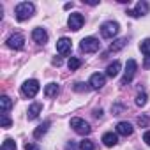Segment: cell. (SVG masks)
I'll return each mask as SVG.
<instances>
[{
  "mask_svg": "<svg viewBox=\"0 0 150 150\" xmlns=\"http://www.w3.org/2000/svg\"><path fill=\"white\" fill-rule=\"evenodd\" d=\"M125 44H127V39H117L110 44V51H120Z\"/></svg>",
  "mask_w": 150,
  "mask_h": 150,
  "instance_id": "cell-21",
  "label": "cell"
},
{
  "mask_svg": "<svg viewBox=\"0 0 150 150\" xmlns=\"http://www.w3.org/2000/svg\"><path fill=\"white\" fill-rule=\"evenodd\" d=\"M80 48H81V51H85V53H96V51L101 48V42H99V39H96V37H85V39H81Z\"/></svg>",
  "mask_w": 150,
  "mask_h": 150,
  "instance_id": "cell-6",
  "label": "cell"
},
{
  "mask_svg": "<svg viewBox=\"0 0 150 150\" xmlns=\"http://www.w3.org/2000/svg\"><path fill=\"white\" fill-rule=\"evenodd\" d=\"M120 62L118 60H115V62H111L108 67H106V76H110V78H115V76H118V72H120Z\"/></svg>",
  "mask_w": 150,
  "mask_h": 150,
  "instance_id": "cell-16",
  "label": "cell"
},
{
  "mask_svg": "<svg viewBox=\"0 0 150 150\" xmlns=\"http://www.w3.org/2000/svg\"><path fill=\"white\" fill-rule=\"evenodd\" d=\"M134 131V127L129 124V122H118L117 124V134H122V136H131Z\"/></svg>",
  "mask_w": 150,
  "mask_h": 150,
  "instance_id": "cell-13",
  "label": "cell"
},
{
  "mask_svg": "<svg viewBox=\"0 0 150 150\" xmlns=\"http://www.w3.org/2000/svg\"><path fill=\"white\" fill-rule=\"evenodd\" d=\"M80 148H81V150H94L96 146H94V143H92L90 139H83V141L80 143Z\"/></svg>",
  "mask_w": 150,
  "mask_h": 150,
  "instance_id": "cell-25",
  "label": "cell"
},
{
  "mask_svg": "<svg viewBox=\"0 0 150 150\" xmlns=\"http://www.w3.org/2000/svg\"><path fill=\"white\" fill-rule=\"evenodd\" d=\"M41 111H42V104H41V103H34V104H30V108H28V111H27V117H28V120H34V118H37Z\"/></svg>",
  "mask_w": 150,
  "mask_h": 150,
  "instance_id": "cell-15",
  "label": "cell"
},
{
  "mask_svg": "<svg viewBox=\"0 0 150 150\" xmlns=\"http://www.w3.org/2000/svg\"><path fill=\"white\" fill-rule=\"evenodd\" d=\"M71 127L74 129V132H78L81 136H88L92 132V127L81 118H71Z\"/></svg>",
  "mask_w": 150,
  "mask_h": 150,
  "instance_id": "cell-3",
  "label": "cell"
},
{
  "mask_svg": "<svg viewBox=\"0 0 150 150\" xmlns=\"http://www.w3.org/2000/svg\"><path fill=\"white\" fill-rule=\"evenodd\" d=\"M136 124H138L139 127H146V125H148V118H146L145 115H139V117L136 118Z\"/></svg>",
  "mask_w": 150,
  "mask_h": 150,
  "instance_id": "cell-27",
  "label": "cell"
},
{
  "mask_svg": "<svg viewBox=\"0 0 150 150\" xmlns=\"http://www.w3.org/2000/svg\"><path fill=\"white\" fill-rule=\"evenodd\" d=\"M90 87L92 88H96V90H99V88H103L104 87V83H106V76L104 74H101V72H94L92 76H90Z\"/></svg>",
  "mask_w": 150,
  "mask_h": 150,
  "instance_id": "cell-11",
  "label": "cell"
},
{
  "mask_svg": "<svg viewBox=\"0 0 150 150\" xmlns=\"http://www.w3.org/2000/svg\"><path fill=\"white\" fill-rule=\"evenodd\" d=\"M136 104H138V106H145V104H146V94H145V92H143V94H138Z\"/></svg>",
  "mask_w": 150,
  "mask_h": 150,
  "instance_id": "cell-26",
  "label": "cell"
},
{
  "mask_svg": "<svg viewBox=\"0 0 150 150\" xmlns=\"http://www.w3.org/2000/svg\"><path fill=\"white\" fill-rule=\"evenodd\" d=\"M53 64H55V65H60V64H62V60H60V58H55V60H53Z\"/></svg>",
  "mask_w": 150,
  "mask_h": 150,
  "instance_id": "cell-31",
  "label": "cell"
},
{
  "mask_svg": "<svg viewBox=\"0 0 150 150\" xmlns=\"http://www.w3.org/2000/svg\"><path fill=\"white\" fill-rule=\"evenodd\" d=\"M7 46H9L11 50H21V48L25 46V37H23L21 34H14V35H11V37L7 39Z\"/></svg>",
  "mask_w": 150,
  "mask_h": 150,
  "instance_id": "cell-10",
  "label": "cell"
},
{
  "mask_svg": "<svg viewBox=\"0 0 150 150\" xmlns=\"http://www.w3.org/2000/svg\"><path fill=\"white\" fill-rule=\"evenodd\" d=\"M94 115H96L97 118H101V117H103V110H96V111H94Z\"/></svg>",
  "mask_w": 150,
  "mask_h": 150,
  "instance_id": "cell-30",
  "label": "cell"
},
{
  "mask_svg": "<svg viewBox=\"0 0 150 150\" xmlns=\"http://www.w3.org/2000/svg\"><path fill=\"white\" fill-rule=\"evenodd\" d=\"M148 11H150V6H148V2L141 0V2H138V4H136V9H134V11H127L125 14H129L131 18H139V16H145V14H148Z\"/></svg>",
  "mask_w": 150,
  "mask_h": 150,
  "instance_id": "cell-7",
  "label": "cell"
},
{
  "mask_svg": "<svg viewBox=\"0 0 150 150\" xmlns=\"http://www.w3.org/2000/svg\"><path fill=\"white\" fill-rule=\"evenodd\" d=\"M118 30H120V25H118L117 21H106V23H103V27H101V34H103V37H106V39H113V37L118 34Z\"/></svg>",
  "mask_w": 150,
  "mask_h": 150,
  "instance_id": "cell-5",
  "label": "cell"
},
{
  "mask_svg": "<svg viewBox=\"0 0 150 150\" xmlns=\"http://www.w3.org/2000/svg\"><path fill=\"white\" fill-rule=\"evenodd\" d=\"M83 23H85V18H83V14H80V13L71 14V16H69V21H67L69 28L74 30V32H78V30L83 27Z\"/></svg>",
  "mask_w": 150,
  "mask_h": 150,
  "instance_id": "cell-8",
  "label": "cell"
},
{
  "mask_svg": "<svg viewBox=\"0 0 150 150\" xmlns=\"http://www.w3.org/2000/svg\"><path fill=\"white\" fill-rule=\"evenodd\" d=\"M0 125H2L4 129H9V127L13 125V120L9 118L7 113H2V115H0Z\"/></svg>",
  "mask_w": 150,
  "mask_h": 150,
  "instance_id": "cell-23",
  "label": "cell"
},
{
  "mask_svg": "<svg viewBox=\"0 0 150 150\" xmlns=\"http://www.w3.org/2000/svg\"><path fill=\"white\" fill-rule=\"evenodd\" d=\"M139 50L141 53L145 55V67H150V39H145L141 44H139Z\"/></svg>",
  "mask_w": 150,
  "mask_h": 150,
  "instance_id": "cell-14",
  "label": "cell"
},
{
  "mask_svg": "<svg viewBox=\"0 0 150 150\" xmlns=\"http://www.w3.org/2000/svg\"><path fill=\"white\" fill-rule=\"evenodd\" d=\"M0 106H2V113H7V111L13 108V101H11V97L2 96V97H0Z\"/></svg>",
  "mask_w": 150,
  "mask_h": 150,
  "instance_id": "cell-20",
  "label": "cell"
},
{
  "mask_svg": "<svg viewBox=\"0 0 150 150\" xmlns=\"http://www.w3.org/2000/svg\"><path fill=\"white\" fill-rule=\"evenodd\" d=\"M34 11H35L34 4H30V2H21V4H18V6H16L14 14H16V20H18V21H25V20L32 18Z\"/></svg>",
  "mask_w": 150,
  "mask_h": 150,
  "instance_id": "cell-1",
  "label": "cell"
},
{
  "mask_svg": "<svg viewBox=\"0 0 150 150\" xmlns=\"http://www.w3.org/2000/svg\"><path fill=\"white\" fill-rule=\"evenodd\" d=\"M58 85L57 83H50V85H46V88H44V96L46 97H57V94H58Z\"/></svg>",
  "mask_w": 150,
  "mask_h": 150,
  "instance_id": "cell-19",
  "label": "cell"
},
{
  "mask_svg": "<svg viewBox=\"0 0 150 150\" xmlns=\"http://www.w3.org/2000/svg\"><path fill=\"white\" fill-rule=\"evenodd\" d=\"M39 81L37 80H27L23 85H21V92H23V96L25 97H35L37 96V92H39Z\"/></svg>",
  "mask_w": 150,
  "mask_h": 150,
  "instance_id": "cell-4",
  "label": "cell"
},
{
  "mask_svg": "<svg viewBox=\"0 0 150 150\" xmlns=\"http://www.w3.org/2000/svg\"><path fill=\"white\" fill-rule=\"evenodd\" d=\"M32 39H34L37 44H46V42H48V32H46L44 28L37 27V28L32 30Z\"/></svg>",
  "mask_w": 150,
  "mask_h": 150,
  "instance_id": "cell-12",
  "label": "cell"
},
{
  "mask_svg": "<svg viewBox=\"0 0 150 150\" xmlns=\"http://www.w3.org/2000/svg\"><path fill=\"white\" fill-rule=\"evenodd\" d=\"M103 143H104L106 146H115V145L118 143L117 132H104V134H103Z\"/></svg>",
  "mask_w": 150,
  "mask_h": 150,
  "instance_id": "cell-17",
  "label": "cell"
},
{
  "mask_svg": "<svg viewBox=\"0 0 150 150\" xmlns=\"http://www.w3.org/2000/svg\"><path fill=\"white\" fill-rule=\"evenodd\" d=\"M71 50H72V42H71V39H67V37H60V39L57 41V51H58L62 57L69 55Z\"/></svg>",
  "mask_w": 150,
  "mask_h": 150,
  "instance_id": "cell-9",
  "label": "cell"
},
{
  "mask_svg": "<svg viewBox=\"0 0 150 150\" xmlns=\"http://www.w3.org/2000/svg\"><path fill=\"white\" fill-rule=\"evenodd\" d=\"M143 141H145L146 145H150V131H146V132L143 134Z\"/></svg>",
  "mask_w": 150,
  "mask_h": 150,
  "instance_id": "cell-28",
  "label": "cell"
},
{
  "mask_svg": "<svg viewBox=\"0 0 150 150\" xmlns=\"http://www.w3.org/2000/svg\"><path fill=\"white\" fill-rule=\"evenodd\" d=\"M67 65H69V69H71V71H76V69H80V67H81V60H80V58H76V57H72V58H69Z\"/></svg>",
  "mask_w": 150,
  "mask_h": 150,
  "instance_id": "cell-24",
  "label": "cell"
},
{
  "mask_svg": "<svg viewBox=\"0 0 150 150\" xmlns=\"http://www.w3.org/2000/svg\"><path fill=\"white\" fill-rule=\"evenodd\" d=\"M136 69H138V64H136V60L129 58V60H127V64H125V72H124V76H122V81H120V85H127V83H131V81H132L134 74H136Z\"/></svg>",
  "mask_w": 150,
  "mask_h": 150,
  "instance_id": "cell-2",
  "label": "cell"
},
{
  "mask_svg": "<svg viewBox=\"0 0 150 150\" xmlns=\"http://www.w3.org/2000/svg\"><path fill=\"white\" fill-rule=\"evenodd\" d=\"M0 150H16V141L11 139V138H6L4 143H2V148Z\"/></svg>",
  "mask_w": 150,
  "mask_h": 150,
  "instance_id": "cell-22",
  "label": "cell"
},
{
  "mask_svg": "<svg viewBox=\"0 0 150 150\" xmlns=\"http://www.w3.org/2000/svg\"><path fill=\"white\" fill-rule=\"evenodd\" d=\"M25 150H37L32 143H25Z\"/></svg>",
  "mask_w": 150,
  "mask_h": 150,
  "instance_id": "cell-29",
  "label": "cell"
},
{
  "mask_svg": "<svg viewBox=\"0 0 150 150\" xmlns=\"http://www.w3.org/2000/svg\"><path fill=\"white\" fill-rule=\"evenodd\" d=\"M48 129H50V120L42 122V124H41V125H39V127L34 131V138H35V139H41V138H42V136L48 132Z\"/></svg>",
  "mask_w": 150,
  "mask_h": 150,
  "instance_id": "cell-18",
  "label": "cell"
}]
</instances>
